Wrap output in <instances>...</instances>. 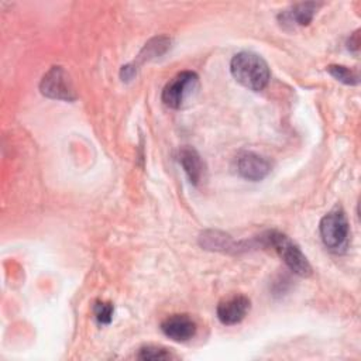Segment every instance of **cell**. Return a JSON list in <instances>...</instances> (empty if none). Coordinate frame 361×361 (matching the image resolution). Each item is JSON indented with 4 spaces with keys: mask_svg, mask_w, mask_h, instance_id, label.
<instances>
[{
    "mask_svg": "<svg viewBox=\"0 0 361 361\" xmlns=\"http://www.w3.org/2000/svg\"><path fill=\"white\" fill-rule=\"evenodd\" d=\"M168 47H169V39L165 37H159V38H154L152 41L145 44L142 52L147 54V58L158 56V55L164 54L168 49Z\"/></svg>",
    "mask_w": 361,
    "mask_h": 361,
    "instance_id": "obj_15",
    "label": "cell"
},
{
    "mask_svg": "<svg viewBox=\"0 0 361 361\" xmlns=\"http://www.w3.org/2000/svg\"><path fill=\"white\" fill-rule=\"evenodd\" d=\"M199 85V78L195 72L185 71L172 78L162 90V102L171 109H179L192 97Z\"/></svg>",
    "mask_w": 361,
    "mask_h": 361,
    "instance_id": "obj_4",
    "label": "cell"
},
{
    "mask_svg": "<svg viewBox=\"0 0 361 361\" xmlns=\"http://www.w3.org/2000/svg\"><path fill=\"white\" fill-rule=\"evenodd\" d=\"M237 171L244 179L257 182L271 172V164L265 157L245 151L237 158Z\"/></svg>",
    "mask_w": 361,
    "mask_h": 361,
    "instance_id": "obj_7",
    "label": "cell"
},
{
    "mask_svg": "<svg viewBox=\"0 0 361 361\" xmlns=\"http://www.w3.org/2000/svg\"><path fill=\"white\" fill-rule=\"evenodd\" d=\"M178 159L190 183L197 185L203 176V162L199 152L192 147H183L179 149Z\"/></svg>",
    "mask_w": 361,
    "mask_h": 361,
    "instance_id": "obj_9",
    "label": "cell"
},
{
    "mask_svg": "<svg viewBox=\"0 0 361 361\" xmlns=\"http://www.w3.org/2000/svg\"><path fill=\"white\" fill-rule=\"evenodd\" d=\"M323 244L333 252H343L348 244L350 227L345 213L340 207H334L323 216L319 224Z\"/></svg>",
    "mask_w": 361,
    "mask_h": 361,
    "instance_id": "obj_3",
    "label": "cell"
},
{
    "mask_svg": "<svg viewBox=\"0 0 361 361\" xmlns=\"http://www.w3.org/2000/svg\"><path fill=\"white\" fill-rule=\"evenodd\" d=\"M329 73L336 78L337 80L345 83V85H357L358 83V75L355 71L343 66V65H329L327 66Z\"/></svg>",
    "mask_w": 361,
    "mask_h": 361,
    "instance_id": "obj_12",
    "label": "cell"
},
{
    "mask_svg": "<svg viewBox=\"0 0 361 361\" xmlns=\"http://www.w3.org/2000/svg\"><path fill=\"white\" fill-rule=\"evenodd\" d=\"M261 241L267 247H272L278 255L283 259V262L289 267L290 271L300 276H309L312 274V267L306 258V255L300 251V248L283 233L279 231H267L261 235Z\"/></svg>",
    "mask_w": 361,
    "mask_h": 361,
    "instance_id": "obj_2",
    "label": "cell"
},
{
    "mask_svg": "<svg viewBox=\"0 0 361 361\" xmlns=\"http://www.w3.org/2000/svg\"><path fill=\"white\" fill-rule=\"evenodd\" d=\"M348 45V49L350 51H353V52H358V48H360V38H358V31H355L351 37H350V39H348V42H347Z\"/></svg>",
    "mask_w": 361,
    "mask_h": 361,
    "instance_id": "obj_16",
    "label": "cell"
},
{
    "mask_svg": "<svg viewBox=\"0 0 361 361\" xmlns=\"http://www.w3.org/2000/svg\"><path fill=\"white\" fill-rule=\"evenodd\" d=\"M137 357L140 360H168L172 357V354L164 347L145 345V347L140 348Z\"/></svg>",
    "mask_w": 361,
    "mask_h": 361,
    "instance_id": "obj_14",
    "label": "cell"
},
{
    "mask_svg": "<svg viewBox=\"0 0 361 361\" xmlns=\"http://www.w3.org/2000/svg\"><path fill=\"white\" fill-rule=\"evenodd\" d=\"M250 299L244 295L228 296L219 302L216 309L217 317L223 324H237L241 320H244V317L250 312Z\"/></svg>",
    "mask_w": 361,
    "mask_h": 361,
    "instance_id": "obj_6",
    "label": "cell"
},
{
    "mask_svg": "<svg viewBox=\"0 0 361 361\" xmlns=\"http://www.w3.org/2000/svg\"><path fill=\"white\" fill-rule=\"evenodd\" d=\"M319 4L316 3H299L292 6L290 8L285 10L279 18L282 20L283 24H290V25H307L312 20L313 16L317 10Z\"/></svg>",
    "mask_w": 361,
    "mask_h": 361,
    "instance_id": "obj_10",
    "label": "cell"
},
{
    "mask_svg": "<svg viewBox=\"0 0 361 361\" xmlns=\"http://www.w3.org/2000/svg\"><path fill=\"white\" fill-rule=\"evenodd\" d=\"M39 89L42 94L58 99V100H66L71 102L76 97L72 82L69 79V75L65 72L62 66H52L42 78Z\"/></svg>",
    "mask_w": 361,
    "mask_h": 361,
    "instance_id": "obj_5",
    "label": "cell"
},
{
    "mask_svg": "<svg viewBox=\"0 0 361 361\" xmlns=\"http://www.w3.org/2000/svg\"><path fill=\"white\" fill-rule=\"evenodd\" d=\"M161 330L171 340L183 343L196 334L197 326L188 314H172L161 323Z\"/></svg>",
    "mask_w": 361,
    "mask_h": 361,
    "instance_id": "obj_8",
    "label": "cell"
},
{
    "mask_svg": "<svg viewBox=\"0 0 361 361\" xmlns=\"http://www.w3.org/2000/svg\"><path fill=\"white\" fill-rule=\"evenodd\" d=\"M200 244L207 250L228 251L235 247L230 235L220 231H206L200 235Z\"/></svg>",
    "mask_w": 361,
    "mask_h": 361,
    "instance_id": "obj_11",
    "label": "cell"
},
{
    "mask_svg": "<svg viewBox=\"0 0 361 361\" xmlns=\"http://www.w3.org/2000/svg\"><path fill=\"white\" fill-rule=\"evenodd\" d=\"M93 313L96 320L100 324H109L113 319V313H114V307L110 302H103V300H97L93 306Z\"/></svg>",
    "mask_w": 361,
    "mask_h": 361,
    "instance_id": "obj_13",
    "label": "cell"
},
{
    "mask_svg": "<svg viewBox=\"0 0 361 361\" xmlns=\"http://www.w3.org/2000/svg\"><path fill=\"white\" fill-rule=\"evenodd\" d=\"M230 71L234 79L251 90H262L269 80V68L257 54L250 51L238 52L233 56Z\"/></svg>",
    "mask_w": 361,
    "mask_h": 361,
    "instance_id": "obj_1",
    "label": "cell"
}]
</instances>
